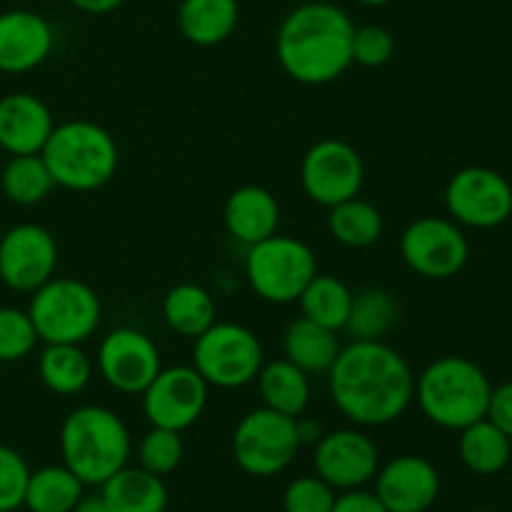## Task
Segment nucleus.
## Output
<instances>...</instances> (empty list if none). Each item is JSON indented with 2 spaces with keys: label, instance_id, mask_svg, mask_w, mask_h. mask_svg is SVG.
I'll return each instance as SVG.
<instances>
[{
  "label": "nucleus",
  "instance_id": "nucleus-1",
  "mask_svg": "<svg viewBox=\"0 0 512 512\" xmlns=\"http://www.w3.org/2000/svg\"><path fill=\"white\" fill-rule=\"evenodd\" d=\"M328 378L333 403L363 428L395 423L415 400L413 370L383 340H355L340 348Z\"/></svg>",
  "mask_w": 512,
  "mask_h": 512
},
{
  "label": "nucleus",
  "instance_id": "nucleus-2",
  "mask_svg": "<svg viewBox=\"0 0 512 512\" xmlns=\"http://www.w3.org/2000/svg\"><path fill=\"white\" fill-rule=\"evenodd\" d=\"M355 25L333 3H303L285 15L275 38L280 65L303 85H325L353 65Z\"/></svg>",
  "mask_w": 512,
  "mask_h": 512
},
{
  "label": "nucleus",
  "instance_id": "nucleus-3",
  "mask_svg": "<svg viewBox=\"0 0 512 512\" xmlns=\"http://www.w3.org/2000/svg\"><path fill=\"white\" fill-rule=\"evenodd\" d=\"M493 385L485 370L460 355L433 360L415 380V400L430 423L463 430L488 415Z\"/></svg>",
  "mask_w": 512,
  "mask_h": 512
},
{
  "label": "nucleus",
  "instance_id": "nucleus-4",
  "mask_svg": "<svg viewBox=\"0 0 512 512\" xmlns=\"http://www.w3.org/2000/svg\"><path fill=\"white\" fill-rule=\"evenodd\" d=\"M63 465L83 485H103L128 465L130 433L123 420L100 405H83L65 418L60 428Z\"/></svg>",
  "mask_w": 512,
  "mask_h": 512
},
{
  "label": "nucleus",
  "instance_id": "nucleus-5",
  "mask_svg": "<svg viewBox=\"0 0 512 512\" xmlns=\"http://www.w3.org/2000/svg\"><path fill=\"white\" fill-rule=\"evenodd\" d=\"M40 158L60 188L98 190L110 183L118 170V145L100 125L70 120L53 128Z\"/></svg>",
  "mask_w": 512,
  "mask_h": 512
},
{
  "label": "nucleus",
  "instance_id": "nucleus-6",
  "mask_svg": "<svg viewBox=\"0 0 512 512\" xmlns=\"http://www.w3.org/2000/svg\"><path fill=\"white\" fill-rule=\"evenodd\" d=\"M38 340L80 345L100 325V300L90 285L73 278H50L33 293L28 310Z\"/></svg>",
  "mask_w": 512,
  "mask_h": 512
},
{
  "label": "nucleus",
  "instance_id": "nucleus-7",
  "mask_svg": "<svg viewBox=\"0 0 512 512\" xmlns=\"http://www.w3.org/2000/svg\"><path fill=\"white\" fill-rule=\"evenodd\" d=\"M245 275L255 295L268 303H295L305 285L318 275V260L303 240L290 235H270L250 245Z\"/></svg>",
  "mask_w": 512,
  "mask_h": 512
},
{
  "label": "nucleus",
  "instance_id": "nucleus-8",
  "mask_svg": "<svg viewBox=\"0 0 512 512\" xmlns=\"http://www.w3.org/2000/svg\"><path fill=\"white\" fill-rule=\"evenodd\" d=\"M193 368L215 388L233 390L253 383L263 368V345L253 330L235 323H213L195 338Z\"/></svg>",
  "mask_w": 512,
  "mask_h": 512
},
{
  "label": "nucleus",
  "instance_id": "nucleus-9",
  "mask_svg": "<svg viewBox=\"0 0 512 512\" xmlns=\"http://www.w3.org/2000/svg\"><path fill=\"white\" fill-rule=\"evenodd\" d=\"M300 450L298 418L258 408L245 415L233 433V458L253 478L283 473Z\"/></svg>",
  "mask_w": 512,
  "mask_h": 512
},
{
  "label": "nucleus",
  "instance_id": "nucleus-10",
  "mask_svg": "<svg viewBox=\"0 0 512 512\" xmlns=\"http://www.w3.org/2000/svg\"><path fill=\"white\" fill-rule=\"evenodd\" d=\"M445 205L455 223L478 230L498 228L512 215V185L498 170L470 165L450 178Z\"/></svg>",
  "mask_w": 512,
  "mask_h": 512
},
{
  "label": "nucleus",
  "instance_id": "nucleus-11",
  "mask_svg": "<svg viewBox=\"0 0 512 512\" xmlns=\"http://www.w3.org/2000/svg\"><path fill=\"white\" fill-rule=\"evenodd\" d=\"M400 255L413 273L428 280H448L465 268L470 245L453 220L420 218L405 228Z\"/></svg>",
  "mask_w": 512,
  "mask_h": 512
},
{
  "label": "nucleus",
  "instance_id": "nucleus-12",
  "mask_svg": "<svg viewBox=\"0 0 512 512\" xmlns=\"http://www.w3.org/2000/svg\"><path fill=\"white\" fill-rule=\"evenodd\" d=\"M365 168L358 150L343 140H320L305 153L300 165V183L315 203L333 208L355 198L363 188Z\"/></svg>",
  "mask_w": 512,
  "mask_h": 512
},
{
  "label": "nucleus",
  "instance_id": "nucleus-13",
  "mask_svg": "<svg viewBox=\"0 0 512 512\" xmlns=\"http://www.w3.org/2000/svg\"><path fill=\"white\" fill-rule=\"evenodd\" d=\"M208 405V383L188 365L165 368L143 390V413L153 428L183 433L198 423Z\"/></svg>",
  "mask_w": 512,
  "mask_h": 512
},
{
  "label": "nucleus",
  "instance_id": "nucleus-14",
  "mask_svg": "<svg viewBox=\"0 0 512 512\" xmlns=\"http://www.w3.org/2000/svg\"><path fill=\"white\" fill-rule=\"evenodd\" d=\"M58 265V245L45 228L23 223L0 240V280L18 293H35Z\"/></svg>",
  "mask_w": 512,
  "mask_h": 512
},
{
  "label": "nucleus",
  "instance_id": "nucleus-15",
  "mask_svg": "<svg viewBox=\"0 0 512 512\" xmlns=\"http://www.w3.org/2000/svg\"><path fill=\"white\" fill-rule=\"evenodd\" d=\"M315 475L333 490H358L380 468L378 445L360 430H333L315 443Z\"/></svg>",
  "mask_w": 512,
  "mask_h": 512
},
{
  "label": "nucleus",
  "instance_id": "nucleus-16",
  "mask_svg": "<svg viewBox=\"0 0 512 512\" xmlns=\"http://www.w3.org/2000/svg\"><path fill=\"white\" fill-rule=\"evenodd\" d=\"M98 368L105 383L123 395H143L163 370L155 343L135 328L113 330L100 343Z\"/></svg>",
  "mask_w": 512,
  "mask_h": 512
},
{
  "label": "nucleus",
  "instance_id": "nucleus-17",
  "mask_svg": "<svg viewBox=\"0 0 512 512\" xmlns=\"http://www.w3.org/2000/svg\"><path fill=\"white\" fill-rule=\"evenodd\" d=\"M375 495L390 512H428L440 495V473L420 455H400L378 468Z\"/></svg>",
  "mask_w": 512,
  "mask_h": 512
},
{
  "label": "nucleus",
  "instance_id": "nucleus-18",
  "mask_svg": "<svg viewBox=\"0 0 512 512\" xmlns=\"http://www.w3.org/2000/svg\"><path fill=\"white\" fill-rule=\"evenodd\" d=\"M55 43L53 28L33 10L0 13V70L28 73L50 55Z\"/></svg>",
  "mask_w": 512,
  "mask_h": 512
},
{
  "label": "nucleus",
  "instance_id": "nucleus-19",
  "mask_svg": "<svg viewBox=\"0 0 512 512\" xmlns=\"http://www.w3.org/2000/svg\"><path fill=\"white\" fill-rule=\"evenodd\" d=\"M48 105L30 93H10L0 100V148L10 155H38L53 133Z\"/></svg>",
  "mask_w": 512,
  "mask_h": 512
},
{
  "label": "nucleus",
  "instance_id": "nucleus-20",
  "mask_svg": "<svg viewBox=\"0 0 512 512\" xmlns=\"http://www.w3.org/2000/svg\"><path fill=\"white\" fill-rule=\"evenodd\" d=\"M280 208L270 190L258 185L238 188L225 203V225L235 240L250 245L270 238L278 230Z\"/></svg>",
  "mask_w": 512,
  "mask_h": 512
},
{
  "label": "nucleus",
  "instance_id": "nucleus-21",
  "mask_svg": "<svg viewBox=\"0 0 512 512\" xmlns=\"http://www.w3.org/2000/svg\"><path fill=\"white\" fill-rule=\"evenodd\" d=\"M100 488L110 512H165L168 508V488L163 478L143 468L125 465Z\"/></svg>",
  "mask_w": 512,
  "mask_h": 512
},
{
  "label": "nucleus",
  "instance_id": "nucleus-22",
  "mask_svg": "<svg viewBox=\"0 0 512 512\" xmlns=\"http://www.w3.org/2000/svg\"><path fill=\"white\" fill-rule=\"evenodd\" d=\"M238 20V0H183L178 8L180 33L200 48L225 43L238 28Z\"/></svg>",
  "mask_w": 512,
  "mask_h": 512
},
{
  "label": "nucleus",
  "instance_id": "nucleus-23",
  "mask_svg": "<svg viewBox=\"0 0 512 512\" xmlns=\"http://www.w3.org/2000/svg\"><path fill=\"white\" fill-rule=\"evenodd\" d=\"M283 350L285 360L298 365L305 375H323L333 368L340 353V343L335 330L323 328L303 315L285 330Z\"/></svg>",
  "mask_w": 512,
  "mask_h": 512
},
{
  "label": "nucleus",
  "instance_id": "nucleus-24",
  "mask_svg": "<svg viewBox=\"0 0 512 512\" xmlns=\"http://www.w3.org/2000/svg\"><path fill=\"white\" fill-rule=\"evenodd\" d=\"M460 460L475 475H498L508 468L512 455V440L493 420L483 418L460 430L458 443Z\"/></svg>",
  "mask_w": 512,
  "mask_h": 512
},
{
  "label": "nucleus",
  "instance_id": "nucleus-25",
  "mask_svg": "<svg viewBox=\"0 0 512 512\" xmlns=\"http://www.w3.org/2000/svg\"><path fill=\"white\" fill-rule=\"evenodd\" d=\"M258 390L265 408L300 418L310 403V380L290 360H275L258 373Z\"/></svg>",
  "mask_w": 512,
  "mask_h": 512
},
{
  "label": "nucleus",
  "instance_id": "nucleus-26",
  "mask_svg": "<svg viewBox=\"0 0 512 512\" xmlns=\"http://www.w3.org/2000/svg\"><path fill=\"white\" fill-rule=\"evenodd\" d=\"M163 318L183 338H198L215 323V300L195 283H180L163 300Z\"/></svg>",
  "mask_w": 512,
  "mask_h": 512
},
{
  "label": "nucleus",
  "instance_id": "nucleus-27",
  "mask_svg": "<svg viewBox=\"0 0 512 512\" xmlns=\"http://www.w3.org/2000/svg\"><path fill=\"white\" fill-rule=\"evenodd\" d=\"M83 488V480L65 465H48L30 473L23 505L30 512H73Z\"/></svg>",
  "mask_w": 512,
  "mask_h": 512
},
{
  "label": "nucleus",
  "instance_id": "nucleus-28",
  "mask_svg": "<svg viewBox=\"0 0 512 512\" xmlns=\"http://www.w3.org/2000/svg\"><path fill=\"white\" fill-rule=\"evenodd\" d=\"M40 380L55 395H75L90 383L93 365L88 355L73 343H53L40 355Z\"/></svg>",
  "mask_w": 512,
  "mask_h": 512
},
{
  "label": "nucleus",
  "instance_id": "nucleus-29",
  "mask_svg": "<svg viewBox=\"0 0 512 512\" xmlns=\"http://www.w3.org/2000/svg\"><path fill=\"white\" fill-rule=\"evenodd\" d=\"M298 300L305 318L338 333L348 323L350 305H353V290L343 280L333 278V275H315L305 285Z\"/></svg>",
  "mask_w": 512,
  "mask_h": 512
},
{
  "label": "nucleus",
  "instance_id": "nucleus-30",
  "mask_svg": "<svg viewBox=\"0 0 512 512\" xmlns=\"http://www.w3.org/2000/svg\"><path fill=\"white\" fill-rule=\"evenodd\" d=\"M328 228L330 235L345 248H370L383 235V215L373 203L355 195L330 208Z\"/></svg>",
  "mask_w": 512,
  "mask_h": 512
},
{
  "label": "nucleus",
  "instance_id": "nucleus-31",
  "mask_svg": "<svg viewBox=\"0 0 512 512\" xmlns=\"http://www.w3.org/2000/svg\"><path fill=\"white\" fill-rule=\"evenodd\" d=\"M395 320H398V303L393 295L383 288H365L353 293V305L343 330H348L355 340H383Z\"/></svg>",
  "mask_w": 512,
  "mask_h": 512
},
{
  "label": "nucleus",
  "instance_id": "nucleus-32",
  "mask_svg": "<svg viewBox=\"0 0 512 512\" xmlns=\"http://www.w3.org/2000/svg\"><path fill=\"white\" fill-rule=\"evenodd\" d=\"M55 180L38 155H13L3 170V190L13 203L35 205L53 190Z\"/></svg>",
  "mask_w": 512,
  "mask_h": 512
},
{
  "label": "nucleus",
  "instance_id": "nucleus-33",
  "mask_svg": "<svg viewBox=\"0 0 512 512\" xmlns=\"http://www.w3.org/2000/svg\"><path fill=\"white\" fill-rule=\"evenodd\" d=\"M138 460L140 468L158 475V478L170 475L183 460L180 433L165 428H150V433H145V438L138 445Z\"/></svg>",
  "mask_w": 512,
  "mask_h": 512
},
{
  "label": "nucleus",
  "instance_id": "nucleus-34",
  "mask_svg": "<svg viewBox=\"0 0 512 512\" xmlns=\"http://www.w3.org/2000/svg\"><path fill=\"white\" fill-rule=\"evenodd\" d=\"M38 333L28 313L18 308H0V363H15L30 355Z\"/></svg>",
  "mask_w": 512,
  "mask_h": 512
},
{
  "label": "nucleus",
  "instance_id": "nucleus-35",
  "mask_svg": "<svg viewBox=\"0 0 512 512\" xmlns=\"http://www.w3.org/2000/svg\"><path fill=\"white\" fill-rule=\"evenodd\" d=\"M335 490L318 475L295 478L283 493L285 512H333Z\"/></svg>",
  "mask_w": 512,
  "mask_h": 512
},
{
  "label": "nucleus",
  "instance_id": "nucleus-36",
  "mask_svg": "<svg viewBox=\"0 0 512 512\" xmlns=\"http://www.w3.org/2000/svg\"><path fill=\"white\" fill-rule=\"evenodd\" d=\"M30 470L23 455L13 448L0 445V512L23 508L25 488H28Z\"/></svg>",
  "mask_w": 512,
  "mask_h": 512
},
{
  "label": "nucleus",
  "instance_id": "nucleus-37",
  "mask_svg": "<svg viewBox=\"0 0 512 512\" xmlns=\"http://www.w3.org/2000/svg\"><path fill=\"white\" fill-rule=\"evenodd\" d=\"M395 53V40L388 28L380 25H363L353 33V63L363 68H380Z\"/></svg>",
  "mask_w": 512,
  "mask_h": 512
},
{
  "label": "nucleus",
  "instance_id": "nucleus-38",
  "mask_svg": "<svg viewBox=\"0 0 512 512\" xmlns=\"http://www.w3.org/2000/svg\"><path fill=\"white\" fill-rule=\"evenodd\" d=\"M488 420H493L500 430L512 440V380L498 385L490 393V405H488Z\"/></svg>",
  "mask_w": 512,
  "mask_h": 512
},
{
  "label": "nucleus",
  "instance_id": "nucleus-39",
  "mask_svg": "<svg viewBox=\"0 0 512 512\" xmlns=\"http://www.w3.org/2000/svg\"><path fill=\"white\" fill-rule=\"evenodd\" d=\"M333 512H390L380 503V498L375 493H368V490H345L343 495L335 498Z\"/></svg>",
  "mask_w": 512,
  "mask_h": 512
},
{
  "label": "nucleus",
  "instance_id": "nucleus-40",
  "mask_svg": "<svg viewBox=\"0 0 512 512\" xmlns=\"http://www.w3.org/2000/svg\"><path fill=\"white\" fill-rule=\"evenodd\" d=\"M73 8L83 10V13L90 15H105V13H113L118 10L125 0H68Z\"/></svg>",
  "mask_w": 512,
  "mask_h": 512
},
{
  "label": "nucleus",
  "instance_id": "nucleus-41",
  "mask_svg": "<svg viewBox=\"0 0 512 512\" xmlns=\"http://www.w3.org/2000/svg\"><path fill=\"white\" fill-rule=\"evenodd\" d=\"M73 512H110L108 505H105L103 495H90V498H80L78 505H75Z\"/></svg>",
  "mask_w": 512,
  "mask_h": 512
},
{
  "label": "nucleus",
  "instance_id": "nucleus-42",
  "mask_svg": "<svg viewBox=\"0 0 512 512\" xmlns=\"http://www.w3.org/2000/svg\"><path fill=\"white\" fill-rule=\"evenodd\" d=\"M298 435H300V445L318 443L320 440L318 423H313V420H298Z\"/></svg>",
  "mask_w": 512,
  "mask_h": 512
},
{
  "label": "nucleus",
  "instance_id": "nucleus-43",
  "mask_svg": "<svg viewBox=\"0 0 512 512\" xmlns=\"http://www.w3.org/2000/svg\"><path fill=\"white\" fill-rule=\"evenodd\" d=\"M360 5H368V8H380V5H388L390 0H358Z\"/></svg>",
  "mask_w": 512,
  "mask_h": 512
},
{
  "label": "nucleus",
  "instance_id": "nucleus-44",
  "mask_svg": "<svg viewBox=\"0 0 512 512\" xmlns=\"http://www.w3.org/2000/svg\"><path fill=\"white\" fill-rule=\"evenodd\" d=\"M510 498H512V493H510Z\"/></svg>",
  "mask_w": 512,
  "mask_h": 512
}]
</instances>
